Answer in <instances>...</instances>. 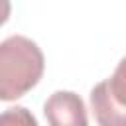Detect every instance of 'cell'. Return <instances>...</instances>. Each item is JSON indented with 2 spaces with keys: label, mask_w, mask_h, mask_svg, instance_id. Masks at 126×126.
Listing matches in <instances>:
<instances>
[{
  "label": "cell",
  "mask_w": 126,
  "mask_h": 126,
  "mask_svg": "<svg viewBox=\"0 0 126 126\" xmlns=\"http://www.w3.org/2000/svg\"><path fill=\"white\" fill-rule=\"evenodd\" d=\"M45 69V59L35 41L10 35L0 43V98L16 100L32 91Z\"/></svg>",
  "instance_id": "obj_1"
},
{
  "label": "cell",
  "mask_w": 126,
  "mask_h": 126,
  "mask_svg": "<svg viewBox=\"0 0 126 126\" xmlns=\"http://www.w3.org/2000/svg\"><path fill=\"white\" fill-rule=\"evenodd\" d=\"M49 126H89L83 98L73 91H55L43 104Z\"/></svg>",
  "instance_id": "obj_2"
},
{
  "label": "cell",
  "mask_w": 126,
  "mask_h": 126,
  "mask_svg": "<svg viewBox=\"0 0 126 126\" xmlns=\"http://www.w3.org/2000/svg\"><path fill=\"white\" fill-rule=\"evenodd\" d=\"M89 100L98 126H126V108L112 96L108 81L96 83L89 94Z\"/></svg>",
  "instance_id": "obj_3"
},
{
  "label": "cell",
  "mask_w": 126,
  "mask_h": 126,
  "mask_svg": "<svg viewBox=\"0 0 126 126\" xmlns=\"http://www.w3.org/2000/svg\"><path fill=\"white\" fill-rule=\"evenodd\" d=\"M0 126H37V120L24 106H10L2 112Z\"/></svg>",
  "instance_id": "obj_4"
},
{
  "label": "cell",
  "mask_w": 126,
  "mask_h": 126,
  "mask_svg": "<svg viewBox=\"0 0 126 126\" xmlns=\"http://www.w3.org/2000/svg\"><path fill=\"white\" fill-rule=\"evenodd\" d=\"M106 81H108L112 96L118 100V104H122L126 108V57L120 59V63L116 65L112 77H108Z\"/></svg>",
  "instance_id": "obj_5"
}]
</instances>
